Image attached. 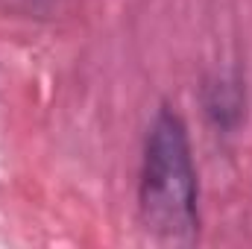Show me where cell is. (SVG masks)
<instances>
[{
  "label": "cell",
  "instance_id": "cell-1",
  "mask_svg": "<svg viewBox=\"0 0 252 249\" xmlns=\"http://www.w3.org/2000/svg\"><path fill=\"white\" fill-rule=\"evenodd\" d=\"M138 208L144 226L164 241H190L199 229V187L185 121L161 109L147 132Z\"/></svg>",
  "mask_w": 252,
  "mask_h": 249
},
{
  "label": "cell",
  "instance_id": "cell-2",
  "mask_svg": "<svg viewBox=\"0 0 252 249\" xmlns=\"http://www.w3.org/2000/svg\"><path fill=\"white\" fill-rule=\"evenodd\" d=\"M205 106H208V115H214V121L220 126H232L241 115V91H238V85L226 82V79L211 85Z\"/></svg>",
  "mask_w": 252,
  "mask_h": 249
}]
</instances>
